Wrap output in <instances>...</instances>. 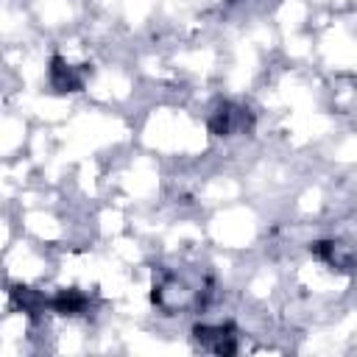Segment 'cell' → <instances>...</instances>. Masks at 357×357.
<instances>
[{
	"instance_id": "5b68a950",
	"label": "cell",
	"mask_w": 357,
	"mask_h": 357,
	"mask_svg": "<svg viewBox=\"0 0 357 357\" xmlns=\"http://www.w3.org/2000/svg\"><path fill=\"white\" fill-rule=\"evenodd\" d=\"M11 298H14V304H17L22 312H28V315H36L39 310L50 307V301H45V298H42L36 290H31V287H22V284L11 287Z\"/></svg>"
},
{
	"instance_id": "277c9868",
	"label": "cell",
	"mask_w": 357,
	"mask_h": 357,
	"mask_svg": "<svg viewBox=\"0 0 357 357\" xmlns=\"http://www.w3.org/2000/svg\"><path fill=\"white\" fill-rule=\"evenodd\" d=\"M89 307V298L78 287H64L50 298V310L59 315H81Z\"/></svg>"
},
{
	"instance_id": "6da1fadb",
	"label": "cell",
	"mask_w": 357,
	"mask_h": 357,
	"mask_svg": "<svg viewBox=\"0 0 357 357\" xmlns=\"http://www.w3.org/2000/svg\"><path fill=\"white\" fill-rule=\"evenodd\" d=\"M234 329L226 324V326H195L192 335L195 340L204 346V349H212L218 354H234L237 351V343H234Z\"/></svg>"
},
{
	"instance_id": "3957f363",
	"label": "cell",
	"mask_w": 357,
	"mask_h": 357,
	"mask_svg": "<svg viewBox=\"0 0 357 357\" xmlns=\"http://www.w3.org/2000/svg\"><path fill=\"white\" fill-rule=\"evenodd\" d=\"M47 75H50V86L56 92H78L84 86V78L75 73V67H70L61 56H53L50 59V67H47Z\"/></svg>"
},
{
	"instance_id": "7a4b0ae2",
	"label": "cell",
	"mask_w": 357,
	"mask_h": 357,
	"mask_svg": "<svg viewBox=\"0 0 357 357\" xmlns=\"http://www.w3.org/2000/svg\"><path fill=\"white\" fill-rule=\"evenodd\" d=\"M243 126H245V112L237 109V106H231V103L218 106L212 112V117H209V131L215 137H229V134H234Z\"/></svg>"
},
{
	"instance_id": "8992f818",
	"label": "cell",
	"mask_w": 357,
	"mask_h": 357,
	"mask_svg": "<svg viewBox=\"0 0 357 357\" xmlns=\"http://www.w3.org/2000/svg\"><path fill=\"white\" fill-rule=\"evenodd\" d=\"M231 3H237V0H231Z\"/></svg>"
}]
</instances>
